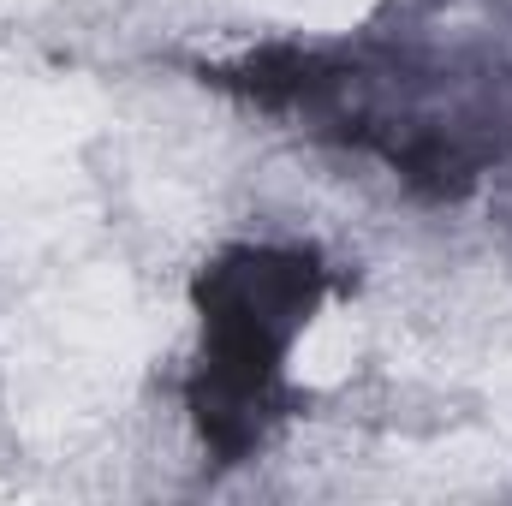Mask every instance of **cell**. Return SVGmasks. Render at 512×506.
<instances>
[{"label": "cell", "instance_id": "obj_1", "mask_svg": "<svg viewBox=\"0 0 512 506\" xmlns=\"http://www.w3.org/2000/svg\"><path fill=\"white\" fill-rule=\"evenodd\" d=\"M316 298H322V262L310 251L239 245L197 274V310L209 346L185 399L203 429V447L221 465L256 453L268 423L292 411L280 358L292 334L310 322Z\"/></svg>", "mask_w": 512, "mask_h": 506}]
</instances>
